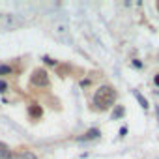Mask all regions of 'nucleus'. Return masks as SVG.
I'll return each instance as SVG.
<instances>
[{"instance_id":"f257e3e1","label":"nucleus","mask_w":159,"mask_h":159,"mask_svg":"<svg viewBox=\"0 0 159 159\" xmlns=\"http://www.w3.org/2000/svg\"><path fill=\"white\" fill-rule=\"evenodd\" d=\"M116 101V90L112 86H101L94 94V109L96 111H107Z\"/></svg>"},{"instance_id":"f03ea898","label":"nucleus","mask_w":159,"mask_h":159,"mask_svg":"<svg viewBox=\"0 0 159 159\" xmlns=\"http://www.w3.org/2000/svg\"><path fill=\"white\" fill-rule=\"evenodd\" d=\"M51 81H49V73L43 69V67H38L32 71L30 75V86H38V88H45L49 86Z\"/></svg>"},{"instance_id":"7ed1b4c3","label":"nucleus","mask_w":159,"mask_h":159,"mask_svg":"<svg viewBox=\"0 0 159 159\" xmlns=\"http://www.w3.org/2000/svg\"><path fill=\"white\" fill-rule=\"evenodd\" d=\"M11 159H38V155L30 150H21V152H13Z\"/></svg>"},{"instance_id":"20e7f679","label":"nucleus","mask_w":159,"mask_h":159,"mask_svg":"<svg viewBox=\"0 0 159 159\" xmlns=\"http://www.w3.org/2000/svg\"><path fill=\"white\" fill-rule=\"evenodd\" d=\"M28 114H30V118H32V120H39V118L43 116V109H41L38 103H34V105H30V107H28Z\"/></svg>"},{"instance_id":"39448f33","label":"nucleus","mask_w":159,"mask_h":159,"mask_svg":"<svg viewBox=\"0 0 159 159\" xmlns=\"http://www.w3.org/2000/svg\"><path fill=\"white\" fill-rule=\"evenodd\" d=\"M11 153H13V150L8 144L0 142V159H11Z\"/></svg>"},{"instance_id":"423d86ee","label":"nucleus","mask_w":159,"mask_h":159,"mask_svg":"<svg viewBox=\"0 0 159 159\" xmlns=\"http://www.w3.org/2000/svg\"><path fill=\"white\" fill-rule=\"evenodd\" d=\"M99 135H101V131L99 129H88L86 133H84V137H81V140H90V139H99Z\"/></svg>"},{"instance_id":"0eeeda50","label":"nucleus","mask_w":159,"mask_h":159,"mask_svg":"<svg viewBox=\"0 0 159 159\" xmlns=\"http://www.w3.org/2000/svg\"><path fill=\"white\" fill-rule=\"evenodd\" d=\"M135 98H137V99L140 101V105H142V109H148V107H150V103H148V99H146V98H144V96H142L140 92H135Z\"/></svg>"},{"instance_id":"6e6552de","label":"nucleus","mask_w":159,"mask_h":159,"mask_svg":"<svg viewBox=\"0 0 159 159\" xmlns=\"http://www.w3.org/2000/svg\"><path fill=\"white\" fill-rule=\"evenodd\" d=\"M13 73V67L8 66V64H0V75H11Z\"/></svg>"},{"instance_id":"1a4fd4ad","label":"nucleus","mask_w":159,"mask_h":159,"mask_svg":"<svg viewBox=\"0 0 159 159\" xmlns=\"http://www.w3.org/2000/svg\"><path fill=\"white\" fill-rule=\"evenodd\" d=\"M124 112H125V109H124V107H116V111L112 112V120H116L118 116H124Z\"/></svg>"},{"instance_id":"9d476101","label":"nucleus","mask_w":159,"mask_h":159,"mask_svg":"<svg viewBox=\"0 0 159 159\" xmlns=\"http://www.w3.org/2000/svg\"><path fill=\"white\" fill-rule=\"evenodd\" d=\"M4 92H8V83L0 81V94H4Z\"/></svg>"},{"instance_id":"9b49d317","label":"nucleus","mask_w":159,"mask_h":159,"mask_svg":"<svg viewBox=\"0 0 159 159\" xmlns=\"http://www.w3.org/2000/svg\"><path fill=\"white\" fill-rule=\"evenodd\" d=\"M43 60H45V64H49V66H58V64H56V60H52V58H47V56H45Z\"/></svg>"},{"instance_id":"f8f14e48","label":"nucleus","mask_w":159,"mask_h":159,"mask_svg":"<svg viewBox=\"0 0 159 159\" xmlns=\"http://www.w3.org/2000/svg\"><path fill=\"white\" fill-rule=\"evenodd\" d=\"M153 84L159 88V73H157V75H153Z\"/></svg>"},{"instance_id":"ddd939ff","label":"nucleus","mask_w":159,"mask_h":159,"mask_svg":"<svg viewBox=\"0 0 159 159\" xmlns=\"http://www.w3.org/2000/svg\"><path fill=\"white\" fill-rule=\"evenodd\" d=\"M133 67H139V69H140V67H142V62H139V60H135V62H133Z\"/></svg>"},{"instance_id":"4468645a","label":"nucleus","mask_w":159,"mask_h":159,"mask_svg":"<svg viewBox=\"0 0 159 159\" xmlns=\"http://www.w3.org/2000/svg\"><path fill=\"white\" fill-rule=\"evenodd\" d=\"M125 133H127V127H122V129H120V135H122V137H124V135H125Z\"/></svg>"},{"instance_id":"2eb2a0df","label":"nucleus","mask_w":159,"mask_h":159,"mask_svg":"<svg viewBox=\"0 0 159 159\" xmlns=\"http://www.w3.org/2000/svg\"><path fill=\"white\" fill-rule=\"evenodd\" d=\"M155 111H157V116H159V107H157V109H155Z\"/></svg>"},{"instance_id":"dca6fc26","label":"nucleus","mask_w":159,"mask_h":159,"mask_svg":"<svg viewBox=\"0 0 159 159\" xmlns=\"http://www.w3.org/2000/svg\"><path fill=\"white\" fill-rule=\"evenodd\" d=\"M157 10H159V2H157Z\"/></svg>"}]
</instances>
